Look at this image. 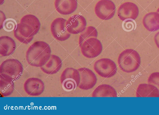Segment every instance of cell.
I'll return each instance as SVG.
<instances>
[{
  "mask_svg": "<svg viewBox=\"0 0 159 115\" xmlns=\"http://www.w3.org/2000/svg\"><path fill=\"white\" fill-rule=\"evenodd\" d=\"M139 13V8L135 3L126 2L121 4L117 10V16L124 21L127 20H135Z\"/></svg>",
  "mask_w": 159,
  "mask_h": 115,
  "instance_id": "11",
  "label": "cell"
},
{
  "mask_svg": "<svg viewBox=\"0 0 159 115\" xmlns=\"http://www.w3.org/2000/svg\"><path fill=\"white\" fill-rule=\"evenodd\" d=\"M14 81L0 76V91L4 97L10 95L14 89Z\"/></svg>",
  "mask_w": 159,
  "mask_h": 115,
  "instance_id": "20",
  "label": "cell"
},
{
  "mask_svg": "<svg viewBox=\"0 0 159 115\" xmlns=\"http://www.w3.org/2000/svg\"><path fill=\"white\" fill-rule=\"evenodd\" d=\"M60 80L63 89L66 91H70L79 86L80 80V74L78 70L67 67L61 73Z\"/></svg>",
  "mask_w": 159,
  "mask_h": 115,
  "instance_id": "5",
  "label": "cell"
},
{
  "mask_svg": "<svg viewBox=\"0 0 159 115\" xmlns=\"http://www.w3.org/2000/svg\"><path fill=\"white\" fill-rule=\"evenodd\" d=\"M92 96L94 97H111L117 96L116 90L111 85L103 84L99 85L93 91Z\"/></svg>",
  "mask_w": 159,
  "mask_h": 115,
  "instance_id": "19",
  "label": "cell"
},
{
  "mask_svg": "<svg viewBox=\"0 0 159 115\" xmlns=\"http://www.w3.org/2000/svg\"><path fill=\"white\" fill-rule=\"evenodd\" d=\"M148 83L157 87L159 90V72L152 73L148 79Z\"/></svg>",
  "mask_w": 159,
  "mask_h": 115,
  "instance_id": "24",
  "label": "cell"
},
{
  "mask_svg": "<svg viewBox=\"0 0 159 115\" xmlns=\"http://www.w3.org/2000/svg\"><path fill=\"white\" fill-rule=\"evenodd\" d=\"M136 23L134 20H127L123 21L122 24L123 30L127 32H130L135 30Z\"/></svg>",
  "mask_w": 159,
  "mask_h": 115,
  "instance_id": "23",
  "label": "cell"
},
{
  "mask_svg": "<svg viewBox=\"0 0 159 115\" xmlns=\"http://www.w3.org/2000/svg\"><path fill=\"white\" fill-rule=\"evenodd\" d=\"M16 44L11 38L7 36L0 37V54L2 56L11 54L15 50Z\"/></svg>",
  "mask_w": 159,
  "mask_h": 115,
  "instance_id": "18",
  "label": "cell"
},
{
  "mask_svg": "<svg viewBox=\"0 0 159 115\" xmlns=\"http://www.w3.org/2000/svg\"><path fill=\"white\" fill-rule=\"evenodd\" d=\"M25 92L31 96H36L41 95L45 89L43 81L36 77H30L27 79L24 84Z\"/></svg>",
  "mask_w": 159,
  "mask_h": 115,
  "instance_id": "13",
  "label": "cell"
},
{
  "mask_svg": "<svg viewBox=\"0 0 159 115\" xmlns=\"http://www.w3.org/2000/svg\"><path fill=\"white\" fill-rule=\"evenodd\" d=\"M83 55L92 58L98 56L101 53L102 46L100 41L95 37L89 38L80 46Z\"/></svg>",
  "mask_w": 159,
  "mask_h": 115,
  "instance_id": "7",
  "label": "cell"
},
{
  "mask_svg": "<svg viewBox=\"0 0 159 115\" xmlns=\"http://www.w3.org/2000/svg\"><path fill=\"white\" fill-rule=\"evenodd\" d=\"M23 68L22 64L14 58L6 59L0 65V76L15 81L22 74Z\"/></svg>",
  "mask_w": 159,
  "mask_h": 115,
  "instance_id": "3",
  "label": "cell"
},
{
  "mask_svg": "<svg viewBox=\"0 0 159 115\" xmlns=\"http://www.w3.org/2000/svg\"><path fill=\"white\" fill-rule=\"evenodd\" d=\"M87 22L82 15L75 14L71 16L66 21V26L67 31L71 34H77L86 29Z\"/></svg>",
  "mask_w": 159,
  "mask_h": 115,
  "instance_id": "10",
  "label": "cell"
},
{
  "mask_svg": "<svg viewBox=\"0 0 159 115\" xmlns=\"http://www.w3.org/2000/svg\"><path fill=\"white\" fill-rule=\"evenodd\" d=\"M78 70L80 77L79 88L84 90L93 88L97 81V78L95 73L91 70L86 67L80 68Z\"/></svg>",
  "mask_w": 159,
  "mask_h": 115,
  "instance_id": "12",
  "label": "cell"
},
{
  "mask_svg": "<svg viewBox=\"0 0 159 115\" xmlns=\"http://www.w3.org/2000/svg\"><path fill=\"white\" fill-rule=\"evenodd\" d=\"M66 21L63 18L58 17L55 19L51 24V33L54 38L58 41H65L70 36L66 28Z\"/></svg>",
  "mask_w": 159,
  "mask_h": 115,
  "instance_id": "9",
  "label": "cell"
},
{
  "mask_svg": "<svg viewBox=\"0 0 159 115\" xmlns=\"http://www.w3.org/2000/svg\"><path fill=\"white\" fill-rule=\"evenodd\" d=\"M17 24L13 19H8L4 21L3 27L4 30L10 32L14 30Z\"/></svg>",
  "mask_w": 159,
  "mask_h": 115,
  "instance_id": "25",
  "label": "cell"
},
{
  "mask_svg": "<svg viewBox=\"0 0 159 115\" xmlns=\"http://www.w3.org/2000/svg\"><path fill=\"white\" fill-rule=\"evenodd\" d=\"M93 68L99 76L106 78L113 76L117 71L115 62L108 58H102L97 60L94 64Z\"/></svg>",
  "mask_w": 159,
  "mask_h": 115,
  "instance_id": "6",
  "label": "cell"
},
{
  "mask_svg": "<svg viewBox=\"0 0 159 115\" xmlns=\"http://www.w3.org/2000/svg\"><path fill=\"white\" fill-rule=\"evenodd\" d=\"M117 62L120 69L126 73H131L136 71L141 64L139 54L134 49H127L119 55Z\"/></svg>",
  "mask_w": 159,
  "mask_h": 115,
  "instance_id": "2",
  "label": "cell"
},
{
  "mask_svg": "<svg viewBox=\"0 0 159 115\" xmlns=\"http://www.w3.org/2000/svg\"><path fill=\"white\" fill-rule=\"evenodd\" d=\"M116 7L114 3L110 0H100L96 4L95 13L100 19L107 20L112 18L116 12Z\"/></svg>",
  "mask_w": 159,
  "mask_h": 115,
  "instance_id": "8",
  "label": "cell"
},
{
  "mask_svg": "<svg viewBox=\"0 0 159 115\" xmlns=\"http://www.w3.org/2000/svg\"><path fill=\"white\" fill-rule=\"evenodd\" d=\"M77 0H55L54 6L56 10L63 15H70L76 9Z\"/></svg>",
  "mask_w": 159,
  "mask_h": 115,
  "instance_id": "14",
  "label": "cell"
},
{
  "mask_svg": "<svg viewBox=\"0 0 159 115\" xmlns=\"http://www.w3.org/2000/svg\"><path fill=\"white\" fill-rule=\"evenodd\" d=\"M62 66V62L57 56L52 54L47 62L40 67L44 73L48 75H53L58 72Z\"/></svg>",
  "mask_w": 159,
  "mask_h": 115,
  "instance_id": "15",
  "label": "cell"
},
{
  "mask_svg": "<svg viewBox=\"0 0 159 115\" xmlns=\"http://www.w3.org/2000/svg\"><path fill=\"white\" fill-rule=\"evenodd\" d=\"M157 12H158L159 13V7L157 9Z\"/></svg>",
  "mask_w": 159,
  "mask_h": 115,
  "instance_id": "27",
  "label": "cell"
},
{
  "mask_svg": "<svg viewBox=\"0 0 159 115\" xmlns=\"http://www.w3.org/2000/svg\"><path fill=\"white\" fill-rule=\"evenodd\" d=\"M51 52L48 44L43 41H36L30 45L26 52L27 61L32 66L41 67L48 60Z\"/></svg>",
  "mask_w": 159,
  "mask_h": 115,
  "instance_id": "1",
  "label": "cell"
},
{
  "mask_svg": "<svg viewBox=\"0 0 159 115\" xmlns=\"http://www.w3.org/2000/svg\"><path fill=\"white\" fill-rule=\"evenodd\" d=\"M13 31L14 35L15 37L20 42L24 44H28L32 41L33 38V37L27 38L22 35L19 32L17 24Z\"/></svg>",
  "mask_w": 159,
  "mask_h": 115,
  "instance_id": "22",
  "label": "cell"
},
{
  "mask_svg": "<svg viewBox=\"0 0 159 115\" xmlns=\"http://www.w3.org/2000/svg\"><path fill=\"white\" fill-rule=\"evenodd\" d=\"M20 34L24 37L29 38L33 37L39 31L40 23L35 16L27 14L21 19L20 23L17 24Z\"/></svg>",
  "mask_w": 159,
  "mask_h": 115,
  "instance_id": "4",
  "label": "cell"
},
{
  "mask_svg": "<svg viewBox=\"0 0 159 115\" xmlns=\"http://www.w3.org/2000/svg\"><path fill=\"white\" fill-rule=\"evenodd\" d=\"M98 32L96 28L92 26H88L80 34L79 39L80 47L83 43L88 39L91 37H97Z\"/></svg>",
  "mask_w": 159,
  "mask_h": 115,
  "instance_id": "21",
  "label": "cell"
},
{
  "mask_svg": "<svg viewBox=\"0 0 159 115\" xmlns=\"http://www.w3.org/2000/svg\"><path fill=\"white\" fill-rule=\"evenodd\" d=\"M139 97H159V90L154 85L150 84L142 83L138 85L136 92Z\"/></svg>",
  "mask_w": 159,
  "mask_h": 115,
  "instance_id": "16",
  "label": "cell"
},
{
  "mask_svg": "<svg viewBox=\"0 0 159 115\" xmlns=\"http://www.w3.org/2000/svg\"><path fill=\"white\" fill-rule=\"evenodd\" d=\"M154 40L156 46L159 48V31L155 34Z\"/></svg>",
  "mask_w": 159,
  "mask_h": 115,
  "instance_id": "26",
  "label": "cell"
},
{
  "mask_svg": "<svg viewBox=\"0 0 159 115\" xmlns=\"http://www.w3.org/2000/svg\"><path fill=\"white\" fill-rule=\"evenodd\" d=\"M144 26L151 32L155 31L159 29V13L152 12L146 14L143 20Z\"/></svg>",
  "mask_w": 159,
  "mask_h": 115,
  "instance_id": "17",
  "label": "cell"
}]
</instances>
